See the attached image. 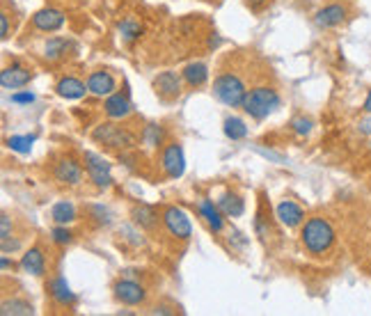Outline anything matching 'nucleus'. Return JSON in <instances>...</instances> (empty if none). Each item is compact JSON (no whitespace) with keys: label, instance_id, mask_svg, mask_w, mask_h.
Masks as SVG:
<instances>
[{"label":"nucleus","instance_id":"nucleus-1","mask_svg":"<svg viewBox=\"0 0 371 316\" xmlns=\"http://www.w3.org/2000/svg\"><path fill=\"white\" fill-rule=\"evenodd\" d=\"M303 246L312 254H323L333 248L335 243V229L326 218H309L301 231Z\"/></svg>","mask_w":371,"mask_h":316},{"label":"nucleus","instance_id":"nucleus-2","mask_svg":"<svg viewBox=\"0 0 371 316\" xmlns=\"http://www.w3.org/2000/svg\"><path fill=\"white\" fill-rule=\"evenodd\" d=\"M282 99L275 89L271 87H254L245 94L243 110L254 119H266L268 115H273L277 108H280Z\"/></svg>","mask_w":371,"mask_h":316},{"label":"nucleus","instance_id":"nucleus-3","mask_svg":"<svg viewBox=\"0 0 371 316\" xmlns=\"http://www.w3.org/2000/svg\"><path fill=\"white\" fill-rule=\"evenodd\" d=\"M213 94L218 97L225 106L243 108L247 89H245V83L236 74H222L213 80Z\"/></svg>","mask_w":371,"mask_h":316},{"label":"nucleus","instance_id":"nucleus-4","mask_svg":"<svg viewBox=\"0 0 371 316\" xmlns=\"http://www.w3.org/2000/svg\"><path fill=\"white\" fill-rule=\"evenodd\" d=\"M95 140L103 142L112 149H129L136 145V138H133L127 129L115 126V124H101L95 129Z\"/></svg>","mask_w":371,"mask_h":316},{"label":"nucleus","instance_id":"nucleus-5","mask_svg":"<svg viewBox=\"0 0 371 316\" xmlns=\"http://www.w3.org/2000/svg\"><path fill=\"white\" fill-rule=\"evenodd\" d=\"M85 170H87V175L90 179L95 181V186L99 188H108L110 183H112V168H110V163L95 154V151H85Z\"/></svg>","mask_w":371,"mask_h":316},{"label":"nucleus","instance_id":"nucleus-6","mask_svg":"<svg viewBox=\"0 0 371 316\" xmlns=\"http://www.w3.org/2000/svg\"><path fill=\"white\" fill-rule=\"evenodd\" d=\"M163 222H165V229H168L174 239L186 241L190 236V231H193L188 216H186L179 207H168V209H165L163 211Z\"/></svg>","mask_w":371,"mask_h":316},{"label":"nucleus","instance_id":"nucleus-7","mask_svg":"<svg viewBox=\"0 0 371 316\" xmlns=\"http://www.w3.org/2000/svg\"><path fill=\"white\" fill-rule=\"evenodd\" d=\"M161 163H163L165 175H168L170 179H179V177L183 175V172H186V156H183L181 145H177V142H172V145L165 147Z\"/></svg>","mask_w":371,"mask_h":316},{"label":"nucleus","instance_id":"nucleus-8","mask_svg":"<svg viewBox=\"0 0 371 316\" xmlns=\"http://www.w3.org/2000/svg\"><path fill=\"white\" fill-rule=\"evenodd\" d=\"M30 80H33V71L26 69L23 65H12L0 71V85L5 89H18L26 87Z\"/></svg>","mask_w":371,"mask_h":316},{"label":"nucleus","instance_id":"nucleus-9","mask_svg":"<svg viewBox=\"0 0 371 316\" xmlns=\"http://www.w3.org/2000/svg\"><path fill=\"white\" fill-rule=\"evenodd\" d=\"M87 89L97 97H110L117 89V80L110 71H92L87 78Z\"/></svg>","mask_w":371,"mask_h":316},{"label":"nucleus","instance_id":"nucleus-10","mask_svg":"<svg viewBox=\"0 0 371 316\" xmlns=\"http://www.w3.org/2000/svg\"><path fill=\"white\" fill-rule=\"evenodd\" d=\"M115 298L119 303H127V305H140V303H144V298H147V291L133 280H119L115 284Z\"/></svg>","mask_w":371,"mask_h":316},{"label":"nucleus","instance_id":"nucleus-11","mask_svg":"<svg viewBox=\"0 0 371 316\" xmlns=\"http://www.w3.org/2000/svg\"><path fill=\"white\" fill-rule=\"evenodd\" d=\"M33 23L37 30H41V33H55V30L65 26V14H62L60 9L46 7V9H39L33 16Z\"/></svg>","mask_w":371,"mask_h":316},{"label":"nucleus","instance_id":"nucleus-12","mask_svg":"<svg viewBox=\"0 0 371 316\" xmlns=\"http://www.w3.org/2000/svg\"><path fill=\"white\" fill-rule=\"evenodd\" d=\"M346 7L344 5H328V7H323V9H318L316 12V16H314V23L318 26V28H323V30H328V28H337V26H342L344 21H346Z\"/></svg>","mask_w":371,"mask_h":316},{"label":"nucleus","instance_id":"nucleus-13","mask_svg":"<svg viewBox=\"0 0 371 316\" xmlns=\"http://www.w3.org/2000/svg\"><path fill=\"white\" fill-rule=\"evenodd\" d=\"M154 89H156V94L163 99H177L181 92V78L174 74V71H163V74H158L156 80H154Z\"/></svg>","mask_w":371,"mask_h":316},{"label":"nucleus","instance_id":"nucleus-14","mask_svg":"<svg viewBox=\"0 0 371 316\" xmlns=\"http://www.w3.org/2000/svg\"><path fill=\"white\" fill-rule=\"evenodd\" d=\"M275 216H277V220L282 222V225H286V227H298V225H301V222H303L305 213H303V209L298 207L296 202L284 200V202L277 204Z\"/></svg>","mask_w":371,"mask_h":316},{"label":"nucleus","instance_id":"nucleus-15","mask_svg":"<svg viewBox=\"0 0 371 316\" xmlns=\"http://www.w3.org/2000/svg\"><path fill=\"white\" fill-rule=\"evenodd\" d=\"M103 108H106V115L112 117V119H124L131 115V101L127 94H119V92H112V94L106 99V104H103Z\"/></svg>","mask_w":371,"mask_h":316},{"label":"nucleus","instance_id":"nucleus-16","mask_svg":"<svg viewBox=\"0 0 371 316\" xmlns=\"http://www.w3.org/2000/svg\"><path fill=\"white\" fill-rule=\"evenodd\" d=\"M55 179L62 183H69V186H78L82 179V168L74 158H65L55 165Z\"/></svg>","mask_w":371,"mask_h":316},{"label":"nucleus","instance_id":"nucleus-17","mask_svg":"<svg viewBox=\"0 0 371 316\" xmlns=\"http://www.w3.org/2000/svg\"><path fill=\"white\" fill-rule=\"evenodd\" d=\"M131 218L138 227L154 229L156 227V222H158V213L154 207H149V204H136V207L131 209Z\"/></svg>","mask_w":371,"mask_h":316},{"label":"nucleus","instance_id":"nucleus-18","mask_svg":"<svg viewBox=\"0 0 371 316\" xmlns=\"http://www.w3.org/2000/svg\"><path fill=\"white\" fill-rule=\"evenodd\" d=\"M55 89H58V94H60L62 99H80V97H85V92H90L87 85L80 83V80L74 78V76L60 78L58 85H55Z\"/></svg>","mask_w":371,"mask_h":316},{"label":"nucleus","instance_id":"nucleus-19","mask_svg":"<svg viewBox=\"0 0 371 316\" xmlns=\"http://www.w3.org/2000/svg\"><path fill=\"white\" fill-rule=\"evenodd\" d=\"M21 268H23V273L28 275H44L46 271V259H44V254H41L39 248H33V250H28L23 254V259H21Z\"/></svg>","mask_w":371,"mask_h":316},{"label":"nucleus","instance_id":"nucleus-20","mask_svg":"<svg viewBox=\"0 0 371 316\" xmlns=\"http://www.w3.org/2000/svg\"><path fill=\"white\" fill-rule=\"evenodd\" d=\"M50 295H53V300L58 305H62V307H69V305L76 303V293L69 289V284H67L65 278H62V275L50 282Z\"/></svg>","mask_w":371,"mask_h":316},{"label":"nucleus","instance_id":"nucleus-21","mask_svg":"<svg viewBox=\"0 0 371 316\" xmlns=\"http://www.w3.org/2000/svg\"><path fill=\"white\" fill-rule=\"evenodd\" d=\"M206 78H209V67H206L204 62H190V65H186L183 80L190 87H202L206 83Z\"/></svg>","mask_w":371,"mask_h":316},{"label":"nucleus","instance_id":"nucleus-22","mask_svg":"<svg viewBox=\"0 0 371 316\" xmlns=\"http://www.w3.org/2000/svg\"><path fill=\"white\" fill-rule=\"evenodd\" d=\"M218 209L227 218H239L241 213L245 211V204L239 195H234V192H225V195L218 200Z\"/></svg>","mask_w":371,"mask_h":316},{"label":"nucleus","instance_id":"nucleus-23","mask_svg":"<svg viewBox=\"0 0 371 316\" xmlns=\"http://www.w3.org/2000/svg\"><path fill=\"white\" fill-rule=\"evenodd\" d=\"M200 213H202V218L209 222V227L213 229V231H222V211L218 209V204H213L209 202V200H202L200 202Z\"/></svg>","mask_w":371,"mask_h":316},{"label":"nucleus","instance_id":"nucleus-24","mask_svg":"<svg viewBox=\"0 0 371 316\" xmlns=\"http://www.w3.org/2000/svg\"><path fill=\"white\" fill-rule=\"evenodd\" d=\"M50 218H53V222H58V225H67V222H74L76 220V207L67 200L58 202L53 209H50Z\"/></svg>","mask_w":371,"mask_h":316},{"label":"nucleus","instance_id":"nucleus-25","mask_svg":"<svg viewBox=\"0 0 371 316\" xmlns=\"http://www.w3.org/2000/svg\"><path fill=\"white\" fill-rule=\"evenodd\" d=\"M225 136L230 140H243L247 136V126L245 121L239 117H227L225 119Z\"/></svg>","mask_w":371,"mask_h":316},{"label":"nucleus","instance_id":"nucleus-26","mask_svg":"<svg viewBox=\"0 0 371 316\" xmlns=\"http://www.w3.org/2000/svg\"><path fill=\"white\" fill-rule=\"evenodd\" d=\"M3 316H9V314H21V316H30L35 310L33 305H30L28 300H18V298H12V300H5L3 303Z\"/></svg>","mask_w":371,"mask_h":316},{"label":"nucleus","instance_id":"nucleus-27","mask_svg":"<svg viewBox=\"0 0 371 316\" xmlns=\"http://www.w3.org/2000/svg\"><path fill=\"white\" fill-rule=\"evenodd\" d=\"M67 39H60V37H53V39H48L46 42V58L48 60H58L67 53Z\"/></svg>","mask_w":371,"mask_h":316},{"label":"nucleus","instance_id":"nucleus-28","mask_svg":"<svg viewBox=\"0 0 371 316\" xmlns=\"http://www.w3.org/2000/svg\"><path fill=\"white\" fill-rule=\"evenodd\" d=\"M119 33L124 37V42H133V39L140 37L142 28H140V23L133 21V18H124V21L119 23Z\"/></svg>","mask_w":371,"mask_h":316},{"label":"nucleus","instance_id":"nucleus-29","mask_svg":"<svg viewBox=\"0 0 371 316\" xmlns=\"http://www.w3.org/2000/svg\"><path fill=\"white\" fill-rule=\"evenodd\" d=\"M33 142L35 138L33 136H12L7 140V145L12 147L18 154H30V149H33Z\"/></svg>","mask_w":371,"mask_h":316},{"label":"nucleus","instance_id":"nucleus-30","mask_svg":"<svg viewBox=\"0 0 371 316\" xmlns=\"http://www.w3.org/2000/svg\"><path fill=\"white\" fill-rule=\"evenodd\" d=\"M142 140H144V145H149V147H156L158 142L163 140V129L158 124H149L147 129H144V134H142Z\"/></svg>","mask_w":371,"mask_h":316},{"label":"nucleus","instance_id":"nucleus-31","mask_svg":"<svg viewBox=\"0 0 371 316\" xmlns=\"http://www.w3.org/2000/svg\"><path fill=\"white\" fill-rule=\"evenodd\" d=\"M50 239H53L55 246H67V243H71V239H74V234H71L67 227H55L53 231H50Z\"/></svg>","mask_w":371,"mask_h":316},{"label":"nucleus","instance_id":"nucleus-32","mask_svg":"<svg viewBox=\"0 0 371 316\" xmlns=\"http://www.w3.org/2000/svg\"><path fill=\"white\" fill-rule=\"evenodd\" d=\"M291 126H294V131H296L298 136H307L309 131H312V121L305 119V117H296V119L291 121Z\"/></svg>","mask_w":371,"mask_h":316},{"label":"nucleus","instance_id":"nucleus-33","mask_svg":"<svg viewBox=\"0 0 371 316\" xmlns=\"http://www.w3.org/2000/svg\"><path fill=\"white\" fill-rule=\"evenodd\" d=\"M9 101L16 104V106H30L35 101V94H33V92H16V94L9 97Z\"/></svg>","mask_w":371,"mask_h":316},{"label":"nucleus","instance_id":"nucleus-34","mask_svg":"<svg viewBox=\"0 0 371 316\" xmlns=\"http://www.w3.org/2000/svg\"><path fill=\"white\" fill-rule=\"evenodd\" d=\"M0 239H9L12 236V225H9V216H5L3 213V218H0Z\"/></svg>","mask_w":371,"mask_h":316},{"label":"nucleus","instance_id":"nucleus-35","mask_svg":"<svg viewBox=\"0 0 371 316\" xmlns=\"http://www.w3.org/2000/svg\"><path fill=\"white\" fill-rule=\"evenodd\" d=\"M268 3H271V0H247V7L254 9V12H262Z\"/></svg>","mask_w":371,"mask_h":316},{"label":"nucleus","instance_id":"nucleus-36","mask_svg":"<svg viewBox=\"0 0 371 316\" xmlns=\"http://www.w3.org/2000/svg\"><path fill=\"white\" fill-rule=\"evenodd\" d=\"M9 35V21H7V14H0V37H7Z\"/></svg>","mask_w":371,"mask_h":316},{"label":"nucleus","instance_id":"nucleus-37","mask_svg":"<svg viewBox=\"0 0 371 316\" xmlns=\"http://www.w3.org/2000/svg\"><path fill=\"white\" fill-rule=\"evenodd\" d=\"M365 110H367V113H371V89H369L367 101H365Z\"/></svg>","mask_w":371,"mask_h":316},{"label":"nucleus","instance_id":"nucleus-38","mask_svg":"<svg viewBox=\"0 0 371 316\" xmlns=\"http://www.w3.org/2000/svg\"><path fill=\"white\" fill-rule=\"evenodd\" d=\"M362 131H367V134H369V131H371V119L369 121H362Z\"/></svg>","mask_w":371,"mask_h":316},{"label":"nucleus","instance_id":"nucleus-39","mask_svg":"<svg viewBox=\"0 0 371 316\" xmlns=\"http://www.w3.org/2000/svg\"><path fill=\"white\" fill-rule=\"evenodd\" d=\"M9 266H12V263H9V259H7V257H3V271H7Z\"/></svg>","mask_w":371,"mask_h":316}]
</instances>
